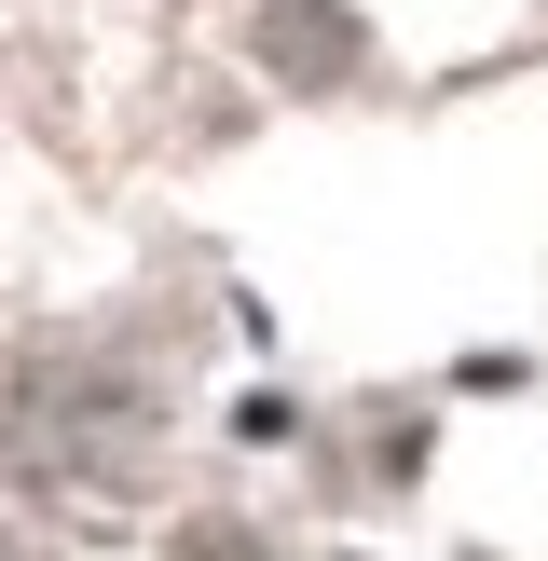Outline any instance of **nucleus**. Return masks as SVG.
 <instances>
[{"label": "nucleus", "mask_w": 548, "mask_h": 561, "mask_svg": "<svg viewBox=\"0 0 548 561\" xmlns=\"http://www.w3.org/2000/svg\"><path fill=\"white\" fill-rule=\"evenodd\" d=\"M0 453H14L42 493L110 507V493L151 466V383H124V370H27L14 411H0Z\"/></svg>", "instance_id": "1"}, {"label": "nucleus", "mask_w": 548, "mask_h": 561, "mask_svg": "<svg viewBox=\"0 0 548 561\" xmlns=\"http://www.w3.org/2000/svg\"><path fill=\"white\" fill-rule=\"evenodd\" d=\"M0 561H14V548H0Z\"/></svg>", "instance_id": "2"}]
</instances>
